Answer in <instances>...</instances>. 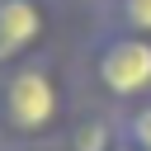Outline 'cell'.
I'll return each mask as SVG.
<instances>
[{
    "label": "cell",
    "mask_w": 151,
    "mask_h": 151,
    "mask_svg": "<svg viewBox=\"0 0 151 151\" xmlns=\"http://www.w3.org/2000/svg\"><path fill=\"white\" fill-rule=\"evenodd\" d=\"M123 137H127V146H132V151H151V104H146V109H137V113L123 123Z\"/></svg>",
    "instance_id": "obj_5"
},
{
    "label": "cell",
    "mask_w": 151,
    "mask_h": 151,
    "mask_svg": "<svg viewBox=\"0 0 151 151\" xmlns=\"http://www.w3.org/2000/svg\"><path fill=\"white\" fill-rule=\"evenodd\" d=\"M71 146H76V151H118V132H113V123L90 118V123H80V127H76Z\"/></svg>",
    "instance_id": "obj_4"
},
{
    "label": "cell",
    "mask_w": 151,
    "mask_h": 151,
    "mask_svg": "<svg viewBox=\"0 0 151 151\" xmlns=\"http://www.w3.org/2000/svg\"><path fill=\"white\" fill-rule=\"evenodd\" d=\"M118 151H132V146H118Z\"/></svg>",
    "instance_id": "obj_7"
},
{
    "label": "cell",
    "mask_w": 151,
    "mask_h": 151,
    "mask_svg": "<svg viewBox=\"0 0 151 151\" xmlns=\"http://www.w3.org/2000/svg\"><path fill=\"white\" fill-rule=\"evenodd\" d=\"M99 85L118 99H132L151 90V42L142 38H118L99 52Z\"/></svg>",
    "instance_id": "obj_2"
},
{
    "label": "cell",
    "mask_w": 151,
    "mask_h": 151,
    "mask_svg": "<svg viewBox=\"0 0 151 151\" xmlns=\"http://www.w3.org/2000/svg\"><path fill=\"white\" fill-rule=\"evenodd\" d=\"M38 38H42L38 0H0V66H14Z\"/></svg>",
    "instance_id": "obj_3"
},
{
    "label": "cell",
    "mask_w": 151,
    "mask_h": 151,
    "mask_svg": "<svg viewBox=\"0 0 151 151\" xmlns=\"http://www.w3.org/2000/svg\"><path fill=\"white\" fill-rule=\"evenodd\" d=\"M61 118V90L42 66H19L0 80V127L9 137H42Z\"/></svg>",
    "instance_id": "obj_1"
},
{
    "label": "cell",
    "mask_w": 151,
    "mask_h": 151,
    "mask_svg": "<svg viewBox=\"0 0 151 151\" xmlns=\"http://www.w3.org/2000/svg\"><path fill=\"white\" fill-rule=\"evenodd\" d=\"M123 14H127V24H132V28L151 33V0H123Z\"/></svg>",
    "instance_id": "obj_6"
}]
</instances>
